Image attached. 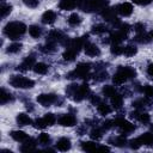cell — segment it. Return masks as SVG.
Listing matches in <instances>:
<instances>
[{"mask_svg":"<svg viewBox=\"0 0 153 153\" xmlns=\"http://www.w3.org/2000/svg\"><path fill=\"white\" fill-rule=\"evenodd\" d=\"M12 11V6L11 5H1V17L5 18L7 14H10Z\"/></svg>","mask_w":153,"mask_h":153,"instance_id":"ab89813d","label":"cell"},{"mask_svg":"<svg viewBox=\"0 0 153 153\" xmlns=\"http://www.w3.org/2000/svg\"><path fill=\"white\" fill-rule=\"evenodd\" d=\"M91 137L92 139H96V140H98V139H100L102 137V135H103V131H102V129H98V128H96V129H92L91 130Z\"/></svg>","mask_w":153,"mask_h":153,"instance_id":"b9f144b4","label":"cell"},{"mask_svg":"<svg viewBox=\"0 0 153 153\" xmlns=\"http://www.w3.org/2000/svg\"><path fill=\"white\" fill-rule=\"evenodd\" d=\"M126 37H127V33L123 32V31H121V30H118V31H115L114 33H111V36H110V41L112 42V44H114V43L120 44L122 41L126 39Z\"/></svg>","mask_w":153,"mask_h":153,"instance_id":"4fadbf2b","label":"cell"},{"mask_svg":"<svg viewBox=\"0 0 153 153\" xmlns=\"http://www.w3.org/2000/svg\"><path fill=\"white\" fill-rule=\"evenodd\" d=\"M135 75H136L135 69H133L130 67H120L118 71L114 74L112 81L115 84H117V85H121L124 81H127L129 78H134Z\"/></svg>","mask_w":153,"mask_h":153,"instance_id":"7a4b0ae2","label":"cell"},{"mask_svg":"<svg viewBox=\"0 0 153 153\" xmlns=\"http://www.w3.org/2000/svg\"><path fill=\"white\" fill-rule=\"evenodd\" d=\"M103 93H104V96H106V97H111L114 93H116V90H115L114 86L106 85V86L103 87Z\"/></svg>","mask_w":153,"mask_h":153,"instance_id":"8d00e7d4","label":"cell"},{"mask_svg":"<svg viewBox=\"0 0 153 153\" xmlns=\"http://www.w3.org/2000/svg\"><path fill=\"white\" fill-rule=\"evenodd\" d=\"M35 147H36V142H35V140H33V139H27L26 141H24V143H23L20 151H23V152L33 151Z\"/></svg>","mask_w":153,"mask_h":153,"instance_id":"7402d4cb","label":"cell"},{"mask_svg":"<svg viewBox=\"0 0 153 153\" xmlns=\"http://www.w3.org/2000/svg\"><path fill=\"white\" fill-rule=\"evenodd\" d=\"M90 65L88 63H79L76 68L68 74V78H85L88 74Z\"/></svg>","mask_w":153,"mask_h":153,"instance_id":"277c9868","label":"cell"},{"mask_svg":"<svg viewBox=\"0 0 153 153\" xmlns=\"http://www.w3.org/2000/svg\"><path fill=\"white\" fill-rule=\"evenodd\" d=\"M56 19V13L54 11H45L42 16V22L44 24H53Z\"/></svg>","mask_w":153,"mask_h":153,"instance_id":"2e32d148","label":"cell"},{"mask_svg":"<svg viewBox=\"0 0 153 153\" xmlns=\"http://www.w3.org/2000/svg\"><path fill=\"white\" fill-rule=\"evenodd\" d=\"M129 146H130V148H133V149H137V148L141 146V143H140L139 139H134V140L129 141Z\"/></svg>","mask_w":153,"mask_h":153,"instance_id":"bcb514c9","label":"cell"},{"mask_svg":"<svg viewBox=\"0 0 153 153\" xmlns=\"http://www.w3.org/2000/svg\"><path fill=\"white\" fill-rule=\"evenodd\" d=\"M20 49H22V44L20 43H12V44H10L7 47V53L14 54V53H18Z\"/></svg>","mask_w":153,"mask_h":153,"instance_id":"e575fe53","label":"cell"},{"mask_svg":"<svg viewBox=\"0 0 153 153\" xmlns=\"http://www.w3.org/2000/svg\"><path fill=\"white\" fill-rule=\"evenodd\" d=\"M131 117H135L136 120H139L142 123H148L149 122V115L147 112H139V111H133L131 112Z\"/></svg>","mask_w":153,"mask_h":153,"instance_id":"d6986e66","label":"cell"},{"mask_svg":"<svg viewBox=\"0 0 153 153\" xmlns=\"http://www.w3.org/2000/svg\"><path fill=\"white\" fill-rule=\"evenodd\" d=\"M81 147H82L84 151H87V152H93V151L98 149L97 145H96L94 142H91V141H85V142H82V143H81Z\"/></svg>","mask_w":153,"mask_h":153,"instance_id":"4316f807","label":"cell"},{"mask_svg":"<svg viewBox=\"0 0 153 153\" xmlns=\"http://www.w3.org/2000/svg\"><path fill=\"white\" fill-rule=\"evenodd\" d=\"M10 84L11 86L16 87V88H31L35 85V81L24 76H19V75H13L10 79Z\"/></svg>","mask_w":153,"mask_h":153,"instance_id":"3957f363","label":"cell"},{"mask_svg":"<svg viewBox=\"0 0 153 153\" xmlns=\"http://www.w3.org/2000/svg\"><path fill=\"white\" fill-rule=\"evenodd\" d=\"M11 136H12V139H14L18 142H24V141H26L29 139V136L22 130H13L11 133Z\"/></svg>","mask_w":153,"mask_h":153,"instance_id":"e0dca14e","label":"cell"},{"mask_svg":"<svg viewBox=\"0 0 153 153\" xmlns=\"http://www.w3.org/2000/svg\"><path fill=\"white\" fill-rule=\"evenodd\" d=\"M103 18H105V20H114L116 19V10L115 8H104L102 12Z\"/></svg>","mask_w":153,"mask_h":153,"instance_id":"ffe728a7","label":"cell"},{"mask_svg":"<svg viewBox=\"0 0 153 153\" xmlns=\"http://www.w3.org/2000/svg\"><path fill=\"white\" fill-rule=\"evenodd\" d=\"M153 0H133L134 4H137V5H141V6H146L148 4H151Z\"/></svg>","mask_w":153,"mask_h":153,"instance_id":"c3c4849f","label":"cell"},{"mask_svg":"<svg viewBox=\"0 0 153 153\" xmlns=\"http://www.w3.org/2000/svg\"><path fill=\"white\" fill-rule=\"evenodd\" d=\"M91 103L94 104V105H98L100 103V98L97 97V96H91Z\"/></svg>","mask_w":153,"mask_h":153,"instance_id":"816d5d0a","label":"cell"},{"mask_svg":"<svg viewBox=\"0 0 153 153\" xmlns=\"http://www.w3.org/2000/svg\"><path fill=\"white\" fill-rule=\"evenodd\" d=\"M114 126H117L124 133H130V131H133L135 129L134 124H131L130 122H128L124 118H117V120H115L114 121Z\"/></svg>","mask_w":153,"mask_h":153,"instance_id":"8992f818","label":"cell"},{"mask_svg":"<svg viewBox=\"0 0 153 153\" xmlns=\"http://www.w3.org/2000/svg\"><path fill=\"white\" fill-rule=\"evenodd\" d=\"M17 123H18V126H27V124H30L31 123V118L26 115V114H18L17 115Z\"/></svg>","mask_w":153,"mask_h":153,"instance_id":"44dd1931","label":"cell"},{"mask_svg":"<svg viewBox=\"0 0 153 153\" xmlns=\"http://www.w3.org/2000/svg\"><path fill=\"white\" fill-rule=\"evenodd\" d=\"M59 124L62 127H73L76 124V118L71 114H66L59 118Z\"/></svg>","mask_w":153,"mask_h":153,"instance_id":"52a82bcc","label":"cell"},{"mask_svg":"<svg viewBox=\"0 0 153 153\" xmlns=\"http://www.w3.org/2000/svg\"><path fill=\"white\" fill-rule=\"evenodd\" d=\"M33 71H35L37 74H45V73L48 72V65H45V63H43V62L35 63Z\"/></svg>","mask_w":153,"mask_h":153,"instance_id":"cb8c5ba5","label":"cell"},{"mask_svg":"<svg viewBox=\"0 0 153 153\" xmlns=\"http://www.w3.org/2000/svg\"><path fill=\"white\" fill-rule=\"evenodd\" d=\"M136 51H137V49L134 45H128V47L123 48V55L124 56H133L136 54Z\"/></svg>","mask_w":153,"mask_h":153,"instance_id":"d6a6232c","label":"cell"},{"mask_svg":"<svg viewBox=\"0 0 153 153\" xmlns=\"http://www.w3.org/2000/svg\"><path fill=\"white\" fill-rule=\"evenodd\" d=\"M106 4H108V0H92V10L93 11L104 10Z\"/></svg>","mask_w":153,"mask_h":153,"instance_id":"603a6c76","label":"cell"},{"mask_svg":"<svg viewBox=\"0 0 153 153\" xmlns=\"http://www.w3.org/2000/svg\"><path fill=\"white\" fill-rule=\"evenodd\" d=\"M110 98H111V104H112V106H114L115 109H120V108L122 106V104H123V97H122L121 94L114 93Z\"/></svg>","mask_w":153,"mask_h":153,"instance_id":"ac0fdd59","label":"cell"},{"mask_svg":"<svg viewBox=\"0 0 153 153\" xmlns=\"http://www.w3.org/2000/svg\"><path fill=\"white\" fill-rule=\"evenodd\" d=\"M106 31H108V27L105 25H103V24H97V25H93L92 26V32L93 33L99 35V33H104Z\"/></svg>","mask_w":153,"mask_h":153,"instance_id":"1f68e13d","label":"cell"},{"mask_svg":"<svg viewBox=\"0 0 153 153\" xmlns=\"http://www.w3.org/2000/svg\"><path fill=\"white\" fill-rule=\"evenodd\" d=\"M146 100H143V99H139V100H136V102H134L133 103V106H135L136 109H140V108H143L145 105H146Z\"/></svg>","mask_w":153,"mask_h":153,"instance_id":"7dc6e473","label":"cell"},{"mask_svg":"<svg viewBox=\"0 0 153 153\" xmlns=\"http://www.w3.org/2000/svg\"><path fill=\"white\" fill-rule=\"evenodd\" d=\"M110 142H114V145H115V146L122 147V146H126L127 140H126V137H124V136H117V137H115V139H111V140H110Z\"/></svg>","mask_w":153,"mask_h":153,"instance_id":"836d02e7","label":"cell"},{"mask_svg":"<svg viewBox=\"0 0 153 153\" xmlns=\"http://www.w3.org/2000/svg\"><path fill=\"white\" fill-rule=\"evenodd\" d=\"M111 54H114V55H121V54H123V47H121L117 43H114L111 45Z\"/></svg>","mask_w":153,"mask_h":153,"instance_id":"d590c367","label":"cell"},{"mask_svg":"<svg viewBox=\"0 0 153 153\" xmlns=\"http://www.w3.org/2000/svg\"><path fill=\"white\" fill-rule=\"evenodd\" d=\"M134 29H135V31H136L137 33H140V32H143V31H145V25L141 24V23H139V24H136V25L134 26Z\"/></svg>","mask_w":153,"mask_h":153,"instance_id":"681fc988","label":"cell"},{"mask_svg":"<svg viewBox=\"0 0 153 153\" xmlns=\"http://www.w3.org/2000/svg\"><path fill=\"white\" fill-rule=\"evenodd\" d=\"M37 102L43 106H49L54 103H57V96L53 93H42L37 97Z\"/></svg>","mask_w":153,"mask_h":153,"instance_id":"5b68a950","label":"cell"},{"mask_svg":"<svg viewBox=\"0 0 153 153\" xmlns=\"http://www.w3.org/2000/svg\"><path fill=\"white\" fill-rule=\"evenodd\" d=\"M78 85H69L67 88H66V93L69 96V97H73L74 94H75V92H76V90H78Z\"/></svg>","mask_w":153,"mask_h":153,"instance_id":"ee69618b","label":"cell"},{"mask_svg":"<svg viewBox=\"0 0 153 153\" xmlns=\"http://www.w3.org/2000/svg\"><path fill=\"white\" fill-rule=\"evenodd\" d=\"M115 10H116V12L120 13L121 16L128 17V16H130L131 12H133V6H131V4H129V2H122V4L117 5Z\"/></svg>","mask_w":153,"mask_h":153,"instance_id":"ba28073f","label":"cell"},{"mask_svg":"<svg viewBox=\"0 0 153 153\" xmlns=\"http://www.w3.org/2000/svg\"><path fill=\"white\" fill-rule=\"evenodd\" d=\"M147 73H148L151 76H153V63L148 65V67H147Z\"/></svg>","mask_w":153,"mask_h":153,"instance_id":"f5cc1de1","label":"cell"},{"mask_svg":"<svg viewBox=\"0 0 153 153\" xmlns=\"http://www.w3.org/2000/svg\"><path fill=\"white\" fill-rule=\"evenodd\" d=\"M43 118H44L47 126H53L55 123V121H56V118H55V116L53 114H45Z\"/></svg>","mask_w":153,"mask_h":153,"instance_id":"74e56055","label":"cell"},{"mask_svg":"<svg viewBox=\"0 0 153 153\" xmlns=\"http://www.w3.org/2000/svg\"><path fill=\"white\" fill-rule=\"evenodd\" d=\"M76 54H78V51H75V50H73V49H66V51L63 53V59L65 60H68V61H72V60H74V57L76 56Z\"/></svg>","mask_w":153,"mask_h":153,"instance_id":"4dcf8cb0","label":"cell"},{"mask_svg":"<svg viewBox=\"0 0 153 153\" xmlns=\"http://www.w3.org/2000/svg\"><path fill=\"white\" fill-rule=\"evenodd\" d=\"M84 48H85V53H86V55H88V56L94 57V56H98V55L100 54V50H99V48H98L96 44L86 43V44L84 45Z\"/></svg>","mask_w":153,"mask_h":153,"instance_id":"8fae6325","label":"cell"},{"mask_svg":"<svg viewBox=\"0 0 153 153\" xmlns=\"http://www.w3.org/2000/svg\"><path fill=\"white\" fill-rule=\"evenodd\" d=\"M151 129H152V131H153V126H152V127H151Z\"/></svg>","mask_w":153,"mask_h":153,"instance_id":"11a10c76","label":"cell"},{"mask_svg":"<svg viewBox=\"0 0 153 153\" xmlns=\"http://www.w3.org/2000/svg\"><path fill=\"white\" fill-rule=\"evenodd\" d=\"M26 31V25L24 23H20V22H12V23H8L5 29H4V32L7 37L12 38V39H17L19 36H22L24 32Z\"/></svg>","mask_w":153,"mask_h":153,"instance_id":"6da1fadb","label":"cell"},{"mask_svg":"<svg viewBox=\"0 0 153 153\" xmlns=\"http://www.w3.org/2000/svg\"><path fill=\"white\" fill-rule=\"evenodd\" d=\"M49 141H50V136H49V134H47V133H42V134H39V136H38V142H39V143H42V145H47Z\"/></svg>","mask_w":153,"mask_h":153,"instance_id":"f35d334b","label":"cell"},{"mask_svg":"<svg viewBox=\"0 0 153 153\" xmlns=\"http://www.w3.org/2000/svg\"><path fill=\"white\" fill-rule=\"evenodd\" d=\"M79 5V0H60L59 7L61 10H73L74 7H76Z\"/></svg>","mask_w":153,"mask_h":153,"instance_id":"7c38bea8","label":"cell"},{"mask_svg":"<svg viewBox=\"0 0 153 153\" xmlns=\"http://www.w3.org/2000/svg\"><path fill=\"white\" fill-rule=\"evenodd\" d=\"M151 39H152L151 35H147V33H145V32H140V33H137L136 37H135V41H137L139 43H148Z\"/></svg>","mask_w":153,"mask_h":153,"instance_id":"484cf974","label":"cell"},{"mask_svg":"<svg viewBox=\"0 0 153 153\" xmlns=\"http://www.w3.org/2000/svg\"><path fill=\"white\" fill-rule=\"evenodd\" d=\"M137 139H139L141 145H145V146H152L153 145V133H145V134L140 135Z\"/></svg>","mask_w":153,"mask_h":153,"instance_id":"9a60e30c","label":"cell"},{"mask_svg":"<svg viewBox=\"0 0 153 153\" xmlns=\"http://www.w3.org/2000/svg\"><path fill=\"white\" fill-rule=\"evenodd\" d=\"M90 93V88H88V85L87 84H82V85H80L79 87H78V90H76V92H75V94L73 96V98L75 99V100H82L87 94Z\"/></svg>","mask_w":153,"mask_h":153,"instance_id":"9c48e42d","label":"cell"},{"mask_svg":"<svg viewBox=\"0 0 153 153\" xmlns=\"http://www.w3.org/2000/svg\"><path fill=\"white\" fill-rule=\"evenodd\" d=\"M12 99L11 93H8L5 88H1V93H0V103L1 104H6L7 102H10Z\"/></svg>","mask_w":153,"mask_h":153,"instance_id":"83f0119b","label":"cell"},{"mask_svg":"<svg viewBox=\"0 0 153 153\" xmlns=\"http://www.w3.org/2000/svg\"><path fill=\"white\" fill-rule=\"evenodd\" d=\"M33 126H35V128H38V129H43V128L48 127L43 117H42V118H37V120L33 122Z\"/></svg>","mask_w":153,"mask_h":153,"instance_id":"60d3db41","label":"cell"},{"mask_svg":"<svg viewBox=\"0 0 153 153\" xmlns=\"http://www.w3.org/2000/svg\"><path fill=\"white\" fill-rule=\"evenodd\" d=\"M23 2L27 7H31V8H35L38 6V0H23Z\"/></svg>","mask_w":153,"mask_h":153,"instance_id":"f6af8a7d","label":"cell"},{"mask_svg":"<svg viewBox=\"0 0 153 153\" xmlns=\"http://www.w3.org/2000/svg\"><path fill=\"white\" fill-rule=\"evenodd\" d=\"M97 109H98V112L100 114V115H103V116H105V115H108L111 110H110V108H109V105L108 104H105V103H99L98 105H97Z\"/></svg>","mask_w":153,"mask_h":153,"instance_id":"f1b7e54d","label":"cell"},{"mask_svg":"<svg viewBox=\"0 0 153 153\" xmlns=\"http://www.w3.org/2000/svg\"><path fill=\"white\" fill-rule=\"evenodd\" d=\"M35 63H36V62H35V57L27 56V57H25L24 61L18 66V69H19V71H29V69L33 68Z\"/></svg>","mask_w":153,"mask_h":153,"instance_id":"30bf717a","label":"cell"},{"mask_svg":"<svg viewBox=\"0 0 153 153\" xmlns=\"http://www.w3.org/2000/svg\"><path fill=\"white\" fill-rule=\"evenodd\" d=\"M151 37L153 38V30H152V32H151Z\"/></svg>","mask_w":153,"mask_h":153,"instance_id":"db71d44e","label":"cell"},{"mask_svg":"<svg viewBox=\"0 0 153 153\" xmlns=\"http://www.w3.org/2000/svg\"><path fill=\"white\" fill-rule=\"evenodd\" d=\"M96 79H97L98 81L106 79V72H99V73H97V75H96Z\"/></svg>","mask_w":153,"mask_h":153,"instance_id":"f907efd6","label":"cell"},{"mask_svg":"<svg viewBox=\"0 0 153 153\" xmlns=\"http://www.w3.org/2000/svg\"><path fill=\"white\" fill-rule=\"evenodd\" d=\"M68 23H69V25L76 26V25H79V24L81 23V18L79 17V14L73 13V14L69 16V18H68Z\"/></svg>","mask_w":153,"mask_h":153,"instance_id":"f546056e","label":"cell"},{"mask_svg":"<svg viewBox=\"0 0 153 153\" xmlns=\"http://www.w3.org/2000/svg\"><path fill=\"white\" fill-rule=\"evenodd\" d=\"M143 93L146 94V97L148 98H153V86L151 85H145V87L142 88Z\"/></svg>","mask_w":153,"mask_h":153,"instance_id":"7bdbcfd3","label":"cell"},{"mask_svg":"<svg viewBox=\"0 0 153 153\" xmlns=\"http://www.w3.org/2000/svg\"><path fill=\"white\" fill-rule=\"evenodd\" d=\"M56 147H57L59 151H62V152L68 151L71 148V141H69V139H67V137L59 139L57 142H56Z\"/></svg>","mask_w":153,"mask_h":153,"instance_id":"5bb4252c","label":"cell"},{"mask_svg":"<svg viewBox=\"0 0 153 153\" xmlns=\"http://www.w3.org/2000/svg\"><path fill=\"white\" fill-rule=\"evenodd\" d=\"M29 33L33 37V38H38L42 33V29L38 26V25H31L29 27Z\"/></svg>","mask_w":153,"mask_h":153,"instance_id":"d4e9b609","label":"cell"}]
</instances>
